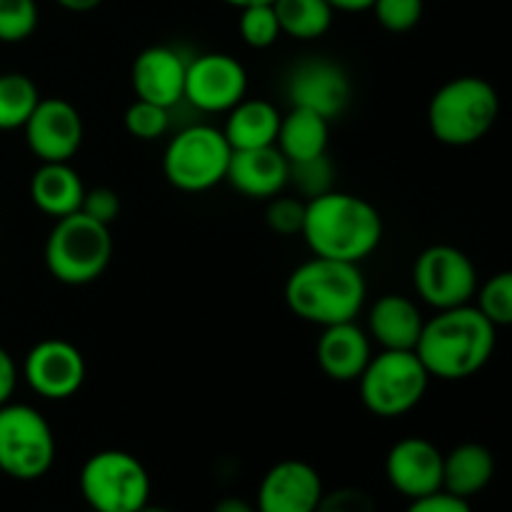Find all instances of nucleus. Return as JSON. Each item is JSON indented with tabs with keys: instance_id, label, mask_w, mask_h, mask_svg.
Returning <instances> with one entry per match:
<instances>
[{
	"instance_id": "nucleus-1",
	"label": "nucleus",
	"mask_w": 512,
	"mask_h": 512,
	"mask_svg": "<svg viewBox=\"0 0 512 512\" xmlns=\"http://www.w3.org/2000/svg\"><path fill=\"white\" fill-rule=\"evenodd\" d=\"M495 340V325L480 313L478 305H460L438 310L433 320H425L415 353L430 378L465 380L488 365Z\"/></svg>"
},
{
	"instance_id": "nucleus-24",
	"label": "nucleus",
	"mask_w": 512,
	"mask_h": 512,
	"mask_svg": "<svg viewBox=\"0 0 512 512\" xmlns=\"http://www.w3.org/2000/svg\"><path fill=\"white\" fill-rule=\"evenodd\" d=\"M328 138V118L313 113V110L293 108L290 105L288 115L280 118V130L275 145H278V150L285 155L288 163H298V160H308L320 153H328Z\"/></svg>"
},
{
	"instance_id": "nucleus-8",
	"label": "nucleus",
	"mask_w": 512,
	"mask_h": 512,
	"mask_svg": "<svg viewBox=\"0 0 512 512\" xmlns=\"http://www.w3.org/2000/svg\"><path fill=\"white\" fill-rule=\"evenodd\" d=\"M228 138L210 125H190L170 140L163 155V173L183 193H203L225 180L230 165Z\"/></svg>"
},
{
	"instance_id": "nucleus-39",
	"label": "nucleus",
	"mask_w": 512,
	"mask_h": 512,
	"mask_svg": "<svg viewBox=\"0 0 512 512\" xmlns=\"http://www.w3.org/2000/svg\"><path fill=\"white\" fill-rule=\"evenodd\" d=\"M213 512H258V508H253V505L243 498H223L215 503Z\"/></svg>"
},
{
	"instance_id": "nucleus-12",
	"label": "nucleus",
	"mask_w": 512,
	"mask_h": 512,
	"mask_svg": "<svg viewBox=\"0 0 512 512\" xmlns=\"http://www.w3.org/2000/svg\"><path fill=\"white\" fill-rule=\"evenodd\" d=\"M25 143L40 163H68L83 143V118L63 98H40L38 108L23 125Z\"/></svg>"
},
{
	"instance_id": "nucleus-30",
	"label": "nucleus",
	"mask_w": 512,
	"mask_h": 512,
	"mask_svg": "<svg viewBox=\"0 0 512 512\" xmlns=\"http://www.w3.org/2000/svg\"><path fill=\"white\" fill-rule=\"evenodd\" d=\"M38 28L35 0H0V43L28 40Z\"/></svg>"
},
{
	"instance_id": "nucleus-4",
	"label": "nucleus",
	"mask_w": 512,
	"mask_h": 512,
	"mask_svg": "<svg viewBox=\"0 0 512 512\" xmlns=\"http://www.w3.org/2000/svg\"><path fill=\"white\" fill-rule=\"evenodd\" d=\"M500 115V95L478 75H460L435 90L428 105V125L435 140L465 148L493 130Z\"/></svg>"
},
{
	"instance_id": "nucleus-27",
	"label": "nucleus",
	"mask_w": 512,
	"mask_h": 512,
	"mask_svg": "<svg viewBox=\"0 0 512 512\" xmlns=\"http://www.w3.org/2000/svg\"><path fill=\"white\" fill-rule=\"evenodd\" d=\"M288 165V183L295 185V190H298L303 200L320 198V195L335 190V165L328 153H320L315 158L298 160V163Z\"/></svg>"
},
{
	"instance_id": "nucleus-3",
	"label": "nucleus",
	"mask_w": 512,
	"mask_h": 512,
	"mask_svg": "<svg viewBox=\"0 0 512 512\" xmlns=\"http://www.w3.org/2000/svg\"><path fill=\"white\" fill-rule=\"evenodd\" d=\"M365 278L358 263H343L315 255L290 273L285 303L300 320L328 328L355 320L365 303Z\"/></svg>"
},
{
	"instance_id": "nucleus-15",
	"label": "nucleus",
	"mask_w": 512,
	"mask_h": 512,
	"mask_svg": "<svg viewBox=\"0 0 512 512\" xmlns=\"http://www.w3.org/2000/svg\"><path fill=\"white\" fill-rule=\"evenodd\" d=\"M445 455L425 438H405L390 448L385 458L388 483L408 500L425 498L443 490Z\"/></svg>"
},
{
	"instance_id": "nucleus-40",
	"label": "nucleus",
	"mask_w": 512,
	"mask_h": 512,
	"mask_svg": "<svg viewBox=\"0 0 512 512\" xmlns=\"http://www.w3.org/2000/svg\"><path fill=\"white\" fill-rule=\"evenodd\" d=\"M60 8L70 10V13H90V10L98 8L103 0H55Z\"/></svg>"
},
{
	"instance_id": "nucleus-11",
	"label": "nucleus",
	"mask_w": 512,
	"mask_h": 512,
	"mask_svg": "<svg viewBox=\"0 0 512 512\" xmlns=\"http://www.w3.org/2000/svg\"><path fill=\"white\" fill-rule=\"evenodd\" d=\"M248 93V73L233 55L208 53L188 63L185 100L205 113H228Z\"/></svg>"
},
{
	"instance_id": "nucleus-43",
	"label": "nucleus",
	"mask_w": 512,
	"mask_h": 512,
	"mask_svg": "<svg viewBox=\"0 0 512 512\" xmlns=\"http://www.w3.org/2000/svg\"><path fill=\"white\" fill-rule=\"evenodd\" d=\"M88 512H95V510H88Z\"/></svg>"
},
{
	"instance_id": "nucleus-33",
	"label": "nucleus",
	"mask_w": 512,
	"mask_h": 512,
	"mask_svg": "<svg viewBox=\"0 0 512 512\" xmlns=\"http://www.w3.org/2000/svg\"><path fill=\"white\" fill-rule=\"evenodd\" d=\"M423 0H375L373 13L388 33H408L423 18Z\"/></svg>"
},
{
	"instance_id": "nucleus-25",
	"label": "nucleus",
	"mask_w": 512,
	"mask_h": 512,
	"mask_svg": "<svg viewBox=\"0 0 512 512\" xmlns=\"http://www.w3.org/2000/svg\"><path fill=\"white\" fill-rule=\"evenodd\" d=\"M280 33L295 40L323 38L333 25V13L325 0H273Z\"/></svg>"
},
{
	"instance_id": "nucleus-41",
	"label": "nucleus",
	"mask_w": 512,
	"mask_h": 512,
	"mask_svg": "<svg viewBox=\"0 0 512 512\" xmlns=\"http://www.w3.org/2000/svg\"><path fill=\"white\" fill-rule=\"evenodd\" d=\"M223 3L233 5V8L243 10V8H250V5H263V3H273V0H223Z\"/></svg>"
},
{
	"instance_id": "nucleus-23",
	"label": "nucleus",
	"mask_w": 512,
	"mask_h": 512,
	"mask_svg": "<svg viewBox=\"0 0 512 512\" xmlns=\"http://www.w3.org/2000/svg\"><path fill=\"white\" fill-rule=\"evenodd\" d=\"M228 123L223 133L233 150L268 148L275 145L283 115L268 100H240L233 110H228Z\"/></svg>"
},
{
	"instance_id": "nucleus-16",
	"label": "nucleus",
	"mask_w": 512,
	"mask_h": 512,
	"mask_svg": "<svg viewBox=\"0 0 512 512\" xmlns=\"http://www.w3.org/2000/svg\"><path fill=\"white\" fill-rule=\"evenodd\" d=\"M318 470L303 460H283L260 480L258 512H315L323 498Z\"/></svg>"
},
{
	"instance_id": "nucleus-26",
	"label": "nucleus",
	"mask_w": 512,
	"mask_h": 512,
	"mask_svg": "<svg viewBox=\"0 0 512 512\" xmlns=\"http://www.w3.org/2000/svg\"><path fill=\"white\" fill-rule=\"evenodd\" d=\"M40 103V90L28 75H0V130L23 128Z\"/></svg>"
},
{
	"instance_id": "nucleus-18",
	"label": "nucleus",
	"mask_w": 512,
	"mask_h": 512,
	"mask_svg": "<svg viewBox=\"0 0 512 512\" xmlns=\"http://www.w3.org/2000/svg\"><path fill=\"white\" fill-rule=\"evenodd\" d=\"M315 358H318L320 370L330 380L355 383L373 358L370 335L363 328H358L355 320L328 325V328H323V335L315 345Z\"/></svg>"
},
{
	"instance_id": "nucleus-38",
	"label": "nucleus",
	"mask_w": 512,
	"mask_h": 512,
	"mask_svg": "<svg viewBox=\"0 0 512 512\" xmlns=\"http://www.w3.org/2000/svg\"><path fill=\"white\" fill-rule=\"evenodd\" d=\"M333 10H343V13H363V10L373 8L375 0H325Z\"/></svg>"
},
{
	"instance_id": "nucleus-5",
	"label": "nucleus",
	"mask_w": 512,
	"mask_h": 512,
	"mask_svg": "<svg viewBox=\"0 0 512 512\" xmlns=\"http://www.w3.org/2000/svg\"><path fill=\"white\" fill-rule=\"evenodd\" d=\"M113 258V235L83 210L55 220L45 243V265L65 285H88L108 270Z\"/></svg>"
},
{
	"instance_id": "nucleus-28",
	"label": "nucleus",
	"mask_w": 512,
	"mask_h": 512,
	"mask_svg": "<svg viewBox=\"0 0 512 512\" xmlns=\"http://www.w3.org/2000/svg\"><path fill=\"white\" fill-rule=\"evenodd\" d=\"M240 38L250 45V48H270L275 40L280 38V23L275 15L273 3L250 5V8L240 10Z\"/></svg>"
},
{
	"instance_id": "nucleus-6",
	"label": "nucleus",
	"mask_w": 512,
	"mask_h": 512,
	"mask_svg": "<svg viewBox=\"0 0 512 512\" xmlns=\"http://www.w3.org/2000/svg\"><path fill=\"white\" fill-rule=\"evenodd\" d=\"M430 373L415 350H383L358 378L360 400L378 418H400L428 393Z\"/></svg>"
},
{
	"instance_id": "nucleus-2",
	"label": "nucleus",
	"mask_w": 512,
	"mask_h": 512,
	"mask_svg": "<svg viewBox=\"0 0 512 512\" xmlns=\"http://www.w3.org/2000/svg\"><path fill=\"white\" fill-rule=\"evenodd\" d=\"M303 238L320 258L360 263L383 240V218L360 195L330 190L308 200Z\"/></svg>"
},
{
	"instance_id": "nucleus-35",
	"label": "nucleus",
	"mask_w": 512,
	"mask_h": 512,
	"mask_svg": "<svg viewBox=\"0 0 512 512\" xmlns=\"http://www.w3.org/2000/svg\"><path fill=\"white\" fill-rule=\"evenodd\" d=\"M80 210H83L85 215H90L93 220H98V223L108 225L110 228L120 215V198L113 188L100 185V188L85 190V198H83V205H80Z\"/></svg>"
},
{
	"instance_id": "nucleus-14",
	"label": "nucleus",
	"mask_w": 512,
	"mask_h": 512,
	"mask_svg": "<svg viewBox=\"0 0 512 512\" xmlns=\"http://www.w3.org/2000/svg\"><path fill=\"white\" fill-rule=\"evenodd\" d=\"M353 85L343 65L333 60H305L288 75V100L293 108L313 110L323 118L333 120L348 108Z\"/></svg>"
},
{
	"instance_id": "nucleus-9",
	"label": "nucleus",
	"mask_w": 512,
	"mask_h": 512,
	"mask_svg": "<svg viewBox=\"0 0 512 512\" xmlns=\"http://www.w3.org/2000/svg\"><path fill=\"white\" fill-rule=\"evenodd\" d=\"M55 463V435L30 405H0V470L15 480H38Z\"/></svg>"
},
{
	"instance_id": "nucleus-10",
	"label": "nucleus",
	"mask_w": 512,
	"mask_h": 512,
	"mask_svg": "<svg viewBox=\"0 0 512 512\" xmlns=\"http://www.w3.org/2000/svg\"><path fill=\"white\" fill-rule=\"evenodd\" d=\"M413 285L430 308H460L478 293V270L460 248L430 245L415 260Z\"/></svg>"
},
{
	"instance_id": "nucleus-29",
	"label": "nucleus",
	"mask_w": 512,
	"mask_h": 512,
	"mask_svg": "<svg viewBox=\"0 0 512 512\" xmlns=\"http://www.w3.org/2000/svg\"><path fill=\"white\" fill-rule=\"evenodd\" d=\"M475 295H478L480 313L495 328L498 325H512V270L493 275Z\"/></svg>"
},
{
	"instance_id": "nucleus-22",
	"label": "nucleus",
	"mask_w": 512,
	"mask_h": 512,
	"mask_svg": "<svg viewBox=\"0 0 512 512\" xmlns=\"http://www.w3.org/2000/svg\"><path fill=\"white\" fill-rule=\"evenodd\" d=\"M495 475V458L485 445L463 443L443 460V490L458 498H475L490 485Z\"/></svg>"
},
{
	"instance_id": "nucleus-31",
	"label": "nucleus",
	"mask_w": 512,
	"mask_h": 512,
	"mask_svg": "<svg viewBox=\"0 0 512 512\" xmlns=\"http://www.w3.org/2000/svg\"><path fill=\"white\" fill-rule=\"evenodd\" d=\"M305 213H308V200L293 198V195H275L265 210V223L273 233L285 235V238L303 235Z\"/></svg>"
},
{
	"instance_id": "nucleus-32",
	"label": "nucleus",
	"mask_w": 512,
	"mask_h": 512,
	"mask_svg": "<svg viewBox=\"0 0 512 512\" xmlns=\"http://www.w3.org/2000/svg\"><path fill=\"white\" fill-rule=\"evenodd\" d=\"M170 108L163 105L148 103V100H135L128 110H125V130L138 140H155L165 135L170 125Z\"/></svg>"
},
{
	"instance_id": "nucleus-19",
	"label": "nucleus",
	"mask_w": 512,
	"mask_h": 512,
	"mask_svg": "<svg viewBox=\"0 0 512 512\" xmlns=\"http://www.w3.org/2000/svg\"><path fill=\"white\" fill-rule=\"evenodd\" d=\"M288 168V160L280 153L278 145L233 150L225 180L248 198L270 200L283 193L288 185Z\"/></svg>"
},
{
	"instance_id": "nucleus-7",
	"label": "nucleus",
	"mask_w": 512,
	"mask_h": 512,
	"mask_svg": "<svg viewBox=\"0 0 512 512\" xmlns=\"http://www.w3.org/2000/svg\"><path fill=\"white\" fill-rule=\"evenodd\" d=\"M80 493L95 512H135L150 503V475L125 450H100L80 470Z\"/></svg>"
},
{
	"instance_id": "nucleus-13",
	"label": "nucleus",
	"mask_w": 512,
	"mask_h": 512,
	"mask_svg": "<svg viewBox=\"0 0 512 512\" xmlns=\"http://www.w3.org/2000/svg\"><path fill=\"white\" fill-rule=\"evenodd\" d=\"M25 380L45 400H68L83 388L85 358L68 340L50 338L25 355Z\"/></svg>"
},
{
	"instance_id": "nucleus-21",
	"label": "nucleus",
	"mask_w": 512,
	"mask_h": 512,
	"mask_svg": "<svg viewBox=\"0 0 512 512\" xmlns=\"http://www.w3.org/2000/svg\"><path fill=\"white\" fill-rule=\"evenodd\" d=\"M30 198L35 208L58 220L78 213L85 198V185L68 163H43L30 180Z\"/></svg>"
},
{
	"instance_id": "nucleus-17",
	"label": "nucleus",
	"mask_w": 512,
	"mask_h": 512,
	"mask_svg": "<svg viewBox=\"0 0 512 512\" xmlns=\"http://www.w3.org/2000/svg\"><path fill=\"white\" fill-rule=\"evenodd\" d=\"M185 73L188 63L178 50L168 45H150L133 60L130 80L140 100L173 108L185 98Z\"/></svg>"
},
{
	"instance_id": "nucleus-42",
	"label": "nucleus",
	"mask_w": 512,
	"mask_h": 512,
	"mask_svg": "<svg viewBox=\"0 0 512 512\" xmlns=\"http://www.w3.org/2000/svg\"><path fill=\"white\" fill-rule=\"evenodd\" d=\"M135 512H173V510L163 508V505H153V503H145V505H143V508H140V510H135Z\"/></svg>"
},
{
	"instance_id": "nucleus-34",
	"label": "nucleus",
	"mask_w": 512,
	"mask_h": 512,
	"mask_svg": "<svg viewBox=\"0 0 512 512\" xmlns=\"http://www.w3.org/2000/svg\"><path fill=\"white\" fill-rule=\"evenodd\" d=\"M315 512H378L370 493L360 488H338L333 493H323Z\"/></svg>"
},
{
	"instance_id": "nucleus-37",
	"label": "nucleus",
	"mask_w": 512,
	"mask_h": 512,
	"mask_svg": "<svg viewBox=\"0 0 512 512\" xmlns=\"http://www.w3.org/2000/svg\"><path fill=\"white\" fill-rule=\"evenodd\" d=\"M18 385V368L5 348H0V405L10 403V395L15 393Z\"/></svg>"
},
{
	"instance_id": "nucleus-36",
	"label": "nucleus",
	"mask_w": 512,
	"mask_h": 512,
	"mask_svg": "<svg viewBox=\"0 0 512 512\" xmlns=\"http://www.w3.org/2000/svg\"><path fill=\"white\" fill-rule=\"evenodd\" d=\"M405 512H473L470 503L465 498L448 493V490H438L425 498L410 500V508Z\"/></svg>"
},
{
	"instance_id": "nucleus-20",
	"label": "nucleus",
	"mask_w": 512,
	"mask_h": 512,
	"mask_svg": "<svg viewBox=\"0 0 512 512\" xmlns=\"http://www.w3.org/2000/svg\"><path fill=\"white\" fill-rule=\"evenodd\" d=\"M370 335L383 350H415L423 335L425 320L418 305L405 295H383L375 300L368 318Z\"/></svg>"
}]
</instances>
